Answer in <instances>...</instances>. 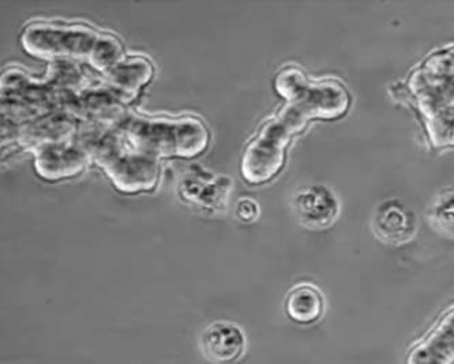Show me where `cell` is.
<instances>
[{"mask_svg": "<svg viewBox=\"0 0 454 364\" xmlns=\"http://www.w3.org/2000/svg\"><path fill=\"white\" fill-rule=\"evenodd\" d=\"M82 121L66 111H52L33 120L18 125L15 143L35 151L50 143H67L74 140Z\"/></svg>", "mask_w": 454, "mask_h": 364, "instance_id": "cell-6", "label": "cell"}, {"mask_svg": "<svg viewBox=\"0 0 454 364\" xmlns=\"http://www.w3.org/2000/svg\"><path fill=\"white\" fill-rule=\"evenodd\" d=\"M74 140L88 151L92 161L121 191L138 193L156 186L160 174L157 159L127 145L121 131L104 126L82 125Z\"/></svg>", "mask_w": 454, "mask_h": 364, "instance_id": "cell-2", "label": "cell"}, {"mask_svg": "<svg viewBox=\"0 0 454 364\" xmlns=\"http://www.w3.org/2000/svg\"><path fill=\"white\" fill-rule=\"evenodd\" d=\"M407 364H454V307L408 353Z\"/></svg>", "mask_w": 454, "mask_h": 364, "instance_id": "cell-9", "label": "cell"}, {"mask_svg": "<svg viewBox=\"0 0 454 364\" xmlns=\"http://www.w3.org/2000/svg\"><path fill=\"white\" fill-rule=\"evenodd\" d=\"M236 216L243 222L255 221L260 216V205L250 197H243L236 204Z\"/></svg>", "mask_w": 454, "mask_h": 364, "instance_id": "cell-15", "label": "cell"}, {"mask_svg": "<svg viewBox=\"0 0 454 364\" xmlns=\"http://www.w3.org/2000/svg\"><path fill=\"white\" fill-rule=\"evenodd\" d=\"M232 191V179L224 174H213L201 166H192L177 183V193L200 211L220 213L225 211Z\"/></svg>", "mask_w": 454, "mask_h": 364, "instance_id": "cell-5", "label": "cell"}, {"mask_svg": "<svg viewBox=\"0 0 454 364\" xmlns=\"http://www.w3.org/2000/svg\"><path fill=\"white\" fill-rule=\"evenodd\" d=\"M21 42L35 57L51 60L83 58L101 73L124 57L121 42L114 35L82 24L30 22L22 32Z\"/></svg>", "mask_w": 454, "mask_h": 364, "instance_id": "cell-1", "label": "cell"}, {"mask_svg": "<svg viewBox=\"0 0 454 364\" xmlns=\"http://www.w3.org/2000/svg\"><path fill=\"white\" fill-rule=\"evenodd\" d=\"M415 214L402 199L390 198L378 205L372 217L375 234L385 242H407L415 234Z\"/></svg>", "mask_w": 454, "mask_h": 364, "instance_id": "cell-11", "label": "cell"}, {"mask_svg": "<svg viewBox=\"0 0 454 364\" xmlns=\"http://www.w3.org/2000/svg\"><path fill=\"white\" fill-rule=\"evenodd\" d=\"M293 209L301 224L310 228H324L336 219L339 202L329 187L307 184L294 194Z\"/></svg>", "mask_w": 454, "mask_h": 364, "instance_id": "cell-8", "label": "cell"}, {"mask_svg": "<svg viewBox=\"0 0 454 364\" xmlns=\"http://www.w3.org/2000/svg\"><path fill=\"white\" fill-rule=\"evenodd\" d=\"M306 118L299 108L288 104L278 116L265 121L243 154L242 172L248 182L261 183L275 175L283 166L286 143Z\"/></svg>", "mask_w": 454, "mask_h": 364, "instance_id": "cell-4", "label": "cell"}, {"mask_svg": "<svg viewBox=\"0 0 454 364\" xmlns=\"http://www.w3.org/2000/svg\"><path fill=\"white\" fill-rule=\"evenodd\" d=\"M200 346L210 363L231 364L245 352L246 338L239 326L227 321H217L205 329Z\"/></svg>", "mask_w": 454, "mask_h": 364, "instance_id": "cell-10", "label": "cell"}, {"mask_svg": "<svg viewBox=\"0 0 454 364\" xmlns=\"http://www.w3.org/2000/svg\"><path fill=\"white\" fill-rule=\"evenodd\" d=\"M115 130L121 131L137 151L159 156L192 158L207 149L209 131L204 121L192 116L162 118L129 111Z\"/></svg>", "mask_w": 454, "mask_h": 364, "instance_id": "cell-3", "label": "cell"}, {"mask_svg": "<svg viewBox=\"0 0 454 364\" xmlns=\"http://www.w3.org/2000/svg\"><path fill=\"white\" fill-rule=\"evenodd\" d=\"M428 217L438 231L454 237V191L438 197L431 205Z\"/></svg>", "mask_w": 454, "mask_h": 364, "instance_id": "cell-14", "label": "cell"}, {"mask_svg": "<svg viewBox=\"0 0 454 364\" xmlns=\"http://www.w3.org/2000/svg\"><path fill=\"white\" fill-rule=\"evenodd\" d=\"M324 295L316 285L303 283L295 285L286 295V314L301 325L317 322L324 314Z\"/></svg>", "mask_w": 454, "mask_h": 364, "instance_id": "cell-13", "label": "cell"}, {"mask_svg": "<svg viewBox=\"0 0 454 364\" xmlns=\"http://www.w3.org/2000/svg\"><path fill=\"white\" fill-rule=\"evenodd\" d=\"M90 161V154L75 140L50 143L35 151V171L47 181L75 176Z\"/></svg>", "mask_w": 454, "mask_h": 364, "instance_id": "cell-7", "label": "cell"}, {"mask_svg": "<svg viewBox=\"0 0 454 364\" xmlns=\"http://www.w3.org/2000/svg\"><path fill=\"white\" fill-rule=\"evenodd\" d=\"M104 80L127 100H133L153 77V66L144 57H123L103 73Z\"/></svg>", "mask_w": 454, "mask_h": 364, "instance_id": "cell-12", "label": "cell"}]
</instances>
